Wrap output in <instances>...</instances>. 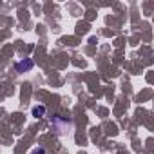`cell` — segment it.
<instances>
[{
  "label": "cell",
  "mask_w": 154,
  "mask_h": 154,
  "mask_svg": "<svg viewBox=\"0 0 154 154\" xmlns=\"http://www.w3.org/2000/svg\"><path fill=\"white\" fill-rule=\"evenodd\" d=\"M33 154H45V150H44V149H36Z\"/></svg>",
  "instance_id": "3"
},
{
  "label": "cell",
  "mask_w": 154,
  "mask_h": 154,
  "mask_svg": "<svg viewBox=\"0 0 154 154\" xmlns=\"http://www.w3.org/2000/svg\"><path fill=\"white\" fill-rule=\"evenodd\" d=\"M17 72H26V71H31L33 69V60H22L15 65Z\"/></svg>",
  "instance_id": "1"
},
{
  "label": "cell",
  "mask_w": 154,
  "mask_h": 154,
  "mask_svg": "<svg viewBox=\"0 0 154 154\" xmlns=\"http://www.w3.org/2000/svg\"><path fill=\"white\" fill-rule=\"evenodd\" d=\"M44 114H45V107H44V105H40V107H33V116L40 118V116H44Z\"/></svg>",
  "instance_id": "2"
}]
</instances>
